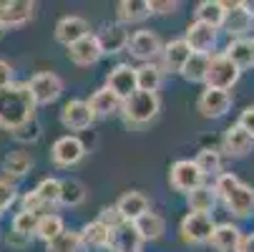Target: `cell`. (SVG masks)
<instances>
[{
  "label": "cell",
  "instance_id": "obj_35",
  "mask_svg": "<svg viewBox=\"0 0 254 252\" xmlns=\"http://www.w3.org/2000/svg\"><path fill=\"white\" fill-rule=\"evenodd\" d=\"M63 230H65L63 220L58 217V214L48 212V214H41V217H38V227H35V237H41V240L48 245V242H51V240H56V237H58Z\"/></svg>",
  "mask_w": 254,
  "mask_h": 252
},
{
  "label": "cell",
  "instance_id": "obj_14",
  "mask_svg": "<svg viewBox=\"0 0 254 252\" xmlns=\"http://www.w3.org/2000/svg\"><path fill=\"white\" fill-rule=\"evenodd\" d=\"M33 13H35V3H30V0H5V3H0V23H3V30L25 25L33 18Z\"/></svg>",
  "mask_w": 254,
  "mask_h": 252
},
{
  "label": "cell",
  "instance_id": "obj_49",
  "mask_svg": "<svg viewBox=\"0 0 254 252\" xmlns=\"http://www.w3.org/2000/svg\"><path fill=\"white\" fill-rule=\"evenodd\" d=\"M0 33H3V23H0Z\"/></svg>",
  "mask_w": 254,
  "mask_h": 252
},
{
  "label": "cell",
  "instance_id": "obj_45",
  "mask_svg": "<svg viewBox=\"0 0 254 252\" xmlns=\"http://www.w3.org/2000/svg\"><path fill=\"white\" fill-rule=\"evenodd\" d=\"M10 84H13V68L8 61L0 58V88H8Z\"/></svg>",
  "mask_w": 254,
  "mask_h": 252
},
{
  "label": "cell",
  "instance_id": "obj_40",
  "mask_svg": "<svg viewBox=\"0 0 254 252\" xmlns=\"http://www.w3.org/2000/svg\"><path fill=\"white\" fill-rule=\"evenodd\" d=\"M41 124H38V119H30V121H25L23 126H18V129H13L10 134H13V139L15 141H20V144H33V141H38L41 139Z\"/></svg>",
  "mask_w": 254,
  "mask_h": 252
},
{
  "label": "cell",
  "instance_id": "obj_6",
  "mask_svg": "<svg viewBox=\"0 0 254 252\" xmlns=\"http://www.w3.org/2000/svg\"><path fill=\"white\" fill-rule=\"evenodd\" d=\"M216 222L211 214H204V212H189L184 220L179 225V232H181V240L187 245H204L209 242L211 232H214Z\"/></svg>",
  "mask_w": 254,
  "mask_h": 252
},
{
  "label": "cell",
  "instance_id": "obj_15",
  "mask_svg": "<svg viewBox=\"0 0 254 252\" xmlns=\"http://www.w3.org/2000/svg\"><path fill=\"white\" fill-rule=\"evenodd\" d=\"M114 207H116V212L121 214V220L128 222V225L136 222L141 214L151 212V202H149V197L143 194V192H124Z\"/></svg>",
  "mask_w": 254,
  "mask_h": 252
},
{
  "label": "cell",
  "instance_id": "obj_16",
  "mask_svg": "<svg viewBox=\"0 0 254 252\" xmlns=\"http://www.w3.org/2000/svg\"><path fill=\"white\" fill-rule=\"evenodd\" d=\"M252 147H254V139H252L239 124L229 126V129L224 131V136H222V154H227V157H232V159L247 157V154L252 152Z\"/></svg>",
  "mask_w": 254,
  "mask_h": 252
},
{
  "label": "cell",
  "instance_id": "obj_10",
  "mask_svg": "<svg viewBox=\"0 0 254 252\" xmlns=\"http://www.w3.org/2000/svg\"><path fill=\"white\" fill-rule=\"evenodd\" d=\"M216 38H219V30L211 28V25H204L199 20L189 23L187 35H184V41L191 48V53H199V56H211V51L216 48Z\"/></svg>",
  "mask_w": 254,
  "mask_h": 252
},
{
  "label": "cell",
  "instance_id": "obj_26",
  "mask_svg": "<svg viewBox=\"0 0 254 252\" xmlns=\"http://www.w3.org/2000/svg\"><path fill=\"white\" fill-rule=\"evenodd\" d=\"M111 252H141V237L128 222L111 230Z\"/></svg>",
  "mask_w": 254,
  "mask_h": 252
},
{
  "label": "cell",
  "instance_id": "obj_8",
  "mask_svg": "<svg viewBox=\"0 0 254 252\" xmlns=\"http://www.w3.org/2000/svg\"><path fill=\"white\" fill-rule=\"evenodd\" d=\"M35 106H46V103H53L61 93H63V81L61 76H56L53 71H41L30 79V84H25Z\"/></svg>",
  "mask_w": 254,
  "mask_h": 252
},
{
  "label": "cell",
  "instance_id": "obj_32",
  "mask_svg": "<svg viewBox=\"0 0 254 252\" xmlns=\"http://www.w3.org/2000/svg\"><path fill=\"white\" fill-rule=\"evenodd\" d=\"M187 202H189V209L191 212H204V214H211L214 204H216V192L211 184H201L196 187L194 192L187 194Z\"/></svg>",
  "mask_w": 254,
  "mask_h": 252
},
{
  "label": "cell",
  "instance_id": "obj_25",
  "mask_svg": "<svg viewBox=\"0 0 254 252\" xmlns=\"http://www.w3.org/2000/svg\"><path fill=\"white\" fill-rule=\"evenodd\" d=\"M224 56H227L239 71L252 68V66H254V41H252V38H234V41H229Z\"/></svg>",
  "mask_w": 254,
  "mask_h": 252
},
{
  "label": "cell",
  "instance_id": "obj_22",
  "mask_svg": "<svg viewBox=\"0 0 254 252\" xmlns=\"http://www.w3.org/2000/svg\"><path fill=\"white\" fill-rule=\"evenodd\" d=\"M242 230L232 222H224V225H216L211 237H209V245L216 250V252H237L239 245H242Z\"/></svg>",
  "mask_w": 254,
  "mask_h": 252
},
{
  "label": "cell",
  "instance_id": "obj_38",
  "mask_svg": "<svg viewBox=\"0 0 254 252\" xmlns=\"http://www.w3.org/2000/svg\"><path fill=\"white\" fill-rule=\"evenodd\" d=\"M33 194L38 197L48 209L56 207V204H58V197H61V179H56V176H46V179H41L38 187L33 189Z\"/></svg>",
  "mask_w": 254,
  "mask_h": 252
},
{
  "label": "cell",
  "instance_id": "obj_29",
  "mask_svg": "<svg viewBox=\"0 0 254 252\" xmlns=\"http://www.w3.org/2000/svg\"><path fill=\"white\" fill-rule=\"evenodd\" d=\"M164 81V71L159 63H141L136 68V86L138 91H149V93H159Z\"/></svg>",
  "mask_w": 254,
  "mask_h": 252
},
{
  "label": "cell",
  "instance_id": "obj_41",
  "mask_svg": "<svg viewBox=\"0 0 254 252\" xmlns=\"http://www.w3.org/2000/svg\"><path fill=\"white\" fill-rule=\"evenodd\" d=\"M15 199H18L15 184L10 182V179H0V217L15 204Z\"/></svg>",
  "mask_w": 254,
  "mask_h": 252
},
{
  "label": "cell",
  "instance_id": "obj_33",
  "mask_svg": "<svg viewBox=\"0 0 254 252\" xmlns=\"http://www.w3.org/2000/svg\"><path fill=\"white\" fill-rule=\"evenodd\" d=\"M194 162H196V167L201 169L204 176H214V179H216V176L222 174V162H224V159H222V152H219V149L204 147V149L196 154Z\"/></svg>",
  "mask_w": 254,
  "mask_h": 252
},
{
  "label": "cell",
  "instance_id": "obj_2",
  "mask_svg": "<svg viewBox=\"0 0 254 252\" xmlns=\"http://www.w3.org/2000/svg\"><path fill=\"white\" fill-rule=\"evenodd\" d=\"M211 187L216 192V199H222L224 207L234 214L237 220H247V217L254 214V189L249 184H244L239 176H234L229 171H222L214 179Z\"/></svg>",
  "mask_w": 254,
  "mask_h": 252
},
{
  "label": "cell",
  "instance_id": "obj_21",
  "mask_svg": "<svg viewBox=\"0 0 254 252\" xmlns=\"http://www.w3.org/2000/svg\"><path fill=\"white\" fill-rule=\"evenodd\" d=\"M101 56L103 53H101L98 38L93 33H88L86 38L76 41L73 46H68V58H70V63H76V66H93Z\"/></svg>",
  "mask_w": 254,
  "mask_h": 252
},
{
  "label": "cell",
  "instance_id": "obj_48",
  "mask_svg": "<svg viewBox=\"0 0 254 252\" xmlns=\"http://www.w3.org/2000/svg\"><path fill=\"white\" fill-rule=\"evenodd\" d=\"M242 8L247 10V15L254 20V0H244V3H242Z\"/></svg>",
  "mask_w": 254,
  "mask_h": 252
},
{
  "label": "cell",
  "instance_id": "obj_42",
  "mask_svg": "<svg viewBox=\"0 0 254 252\" xmlns=\"http://www.w3.org/2000/svg\"><path fill=\"white\" fill-rule=\"evenodd\" d=\"M149 10L154 15H169L179 10V3L176 0H149Z\"/></svg>",
  "mask_w": 254,
  "mask_h": 252
},
{
  "label": "cell",
  "instance_id": "obj_30",
  "mask_svg": "<svg viewBox=\"0 0 254 252\" xmlns=\"http://www.w3.org/2000/svg\"><path fill=\"white\" fill-rule=\"evenodd\" d=\"M194 13H196V20L199 23L211 25V28L219 30L222 23H224V15H227V5L222 3V0H201Z\"/></svg>",
  "mask_w": 254,
  "mask_h": 252
},
{
  "label": "cell",
  "instance_id": "obj_5",
  "mask_svg": "<svg viewBox=\"0 0 254 252\" xmlns=\"http://www.w3.org/2000/svg\"><path fill=\"white\" fill-rule=\"evenodd\" d=\"M204 179H206V176L201 174V169L196 167L194 159H179V162H174L171 169H169V184H171L176 192H181V194H189V192H194L196 187H201Z\"/></svg>",
  "mask_w": 254,
  "mask_h": 252
},
{
  "label": "cell",
  "instance_id": "obj_37",
  "mask_svg": "<svg viewBox=\"0 0 254 252\" xmlns=\"http://www.w3.org/2000/svg\"><path fill=\"white\" fill-rule=\"evenodd\" d=\"M81 250H83L81 235L73 230H63L56 240H51L46 245V252H81Z\"/></svg>",
  "mask_w": 254,
  "mask_h": 252
},
{
  "label": "cell",
  "instance_id": "obj_19",
  "mask_svg": "<svg viewBox=\"0 0 254 252\" xmlns=\"http://www.w3.org/2000/svg\"><path fill=\"white\" fill-rule=\"evenodd\" d=\"M227 5V15H224V23L222 28L234 38H247V33L252 30L254 20L247 15V10L242 8V3H224Z\"/></svg>",
  "mask_w": 254,
  "mask_h": 252
},
{
  "label": "cell",
  "instance_id": "obj_11",
  "mask_svg": "<svg viewBox=\"0 0 254 252\" xmlns=\"http://www.w3.org/2000/svg\"><path fill=\"white\" fill-rule=\"evenodd\" d=\"M232 93L229 91H216V88H204L199 101H196V109L201 111V116L206 119H222L227 116V111L232 109Z\"/></svg>",
  "mask_w": 254,
  "mask_h": 252
},
{
  "label": "cell",
  "instance_id": "obj_23",
  "mask_svg": "<svg viewBox=\"0 0 254 252\" xmlns=\"http://www.w3.org/2000/svg\"><path fill=\"white\" fill-rule=\"evenodd\" d=\"M78 235H81V245H83V250H96V252H101V250H111V227H106L101 220L88 222Z\"/></svg>",
  "mask_w": 254,
  "mask_h": 252
},
{
  "label": "cell",
  "instance_id": "obj_1",
  "mask_svg": "<svg viewBox=\"0 0 254 252\" xmlns=\"http://www.w3.org/2000/svg\"><path fill=\"white\" fill-rule=\"evenodd\" d=\"M35 119V101L25 84H10L0 88V126L13 131L25 121Z\"/></svg>",
  "mask_w": 254,
  "mask_h": 252
},
{
  "label": "cell",
  "instance_id": "obj_43",
  "mask_svg": "<svg viewBox=\"0 0 254 252\" xmlns=\"http://www.w3.org/2000/svg\"><path fill=\"white\" fill-rule=\"evenodd\" d=\"M98 220H101L106 227H111V230H114V227H119V225L124 222V220H121V214L116 212V207H106V209L98 214Z\"/></svg>",
  "mask_w": 254,
  "mask_h": 252
},
{
  "label": "cell",
  "instance_id": "obj_28",
  "mask_svg": "<svg viewBox=\"0 0 254 252\" xmlns=\"http://www.w3.org/2000/svg\"><path fill=\"white\" fill-rule=\"evenodd\" d=\"M116 15L121 25H131V23H141L151 15L149 10V0H121L116 5Z\"/></svg>",
  "mask_w": 254,
  "mask_h": 252
},
{
  "label": "cell",
  "instance_id": "obj_47",
  "mask_svg": "<svg viewBox=\"0 0 254 252\" xmlns=\"http://www.w3.org/2000/svg\"><path fill=\"white\" fill-rule=\"evenodd\" d=\"M237 252H254V235H244Z\"/></svg>",
  "mask_w": 254,
  "mask_h": 252
},
{
  "label": "cell",
  "instance_id": "obj_39",
  "mask_svg": "<svg viewBox=\"0 0 254 252\" xmlns=\"http://www.w3.org/2000/svg\"><path fill=\"white\" fill-rule=\"evenodd\" d=\"M35 227H38V214H33V212H25L20 209L15 217H13V232L20 235V237H33L35 235Z\"/></svg>",
  "mask_w": 254,
  "mask_h": 252
},
{
  "label": "cell",
  "instance_id": "obj_12",
  "mask_svg": "<svg viewBox=\"0 0 254 252\" xmlns=\"http://www.w3.org/2000/svg\"><path fill=\"white\" fill-rule=\"evenodd\" d=\"M128 53L143 63H154V58L161 53V38L154 30H136L128 38Z\"/></svg>",
  "mask_w": 254,
  "mask_h": 252
},
{
  "label": "cell",
  "instance_id": "obj_44",
  "mask_svg": "<svg viewBox=\"0 0 254 252\" xmlns=\"http://www.w3.org/2000/svg\"><path fill=\"white\" fill-rule=\"evenodd\" d=\"M252 139H254V106H247V109L242 111V116H239V121H237Z\"/></svg>",
  "mask_w": 254,
  "mask_h": 252
},
{
  "label": "cell",
  "instance_id": "obj_18",
  "mask_svg": "<svg viewBox=\"0 0 254 252\" xmlns=\"http://www.w3.org/2000/svg\"><path fill=\"white\" fill-rule=\"evenodd\" d=\"M88 33H91V28H88V23L81 15H65V18H61L56 23V41L63 43L65 48L73 46L81 38H86Z\"/></svg>",
  "mask_w": 254,
  "mask_h": 252
},
{
  "label": "cell",
  "instance_id": "obj_31",
  "mask_svg": "<svg viewBox=\"0 0 254 252\" xmlns=\"http://www.w3.org/2000/svg\"><path fill=\"white\" fill-rule=\"evenodd\" d=\"M86 202V187L78 179L68 176V179H61V197H58V204L63 207H78Z\"/></svg>",
  "mask_w": 254,
  "mask_h": 252
},
{
  "label": "cell",
  "instance_id": "obj_20",
  "mask_svg": "<svg viewBox=\"0 0 254 252\" xmlns=\"http://www.w3.org/2000/svg\"><path fill=\"white\" fill-rule=\"evenodd\" d=\"M98 38V46H101V53H121L124 48H128V30L126 25L121 23H114V25H103L101 33L96 35Z\"/></svg>",
  "mask_w": 254,
  "mask_h": 252
},
{
  "label": "cell",
  "instance_id": "obj_27",
  "mask_svg": "<svg viewBox=\"0 0 254 252\" xmlns=\"http://www.w3.org/2000/svg\"><path fill=\"white\" fill-rule=\"evenodd\" d=\"M88 106H91L93 116H111V114H119V111H121L124 101H121L114 91H108V88L103 86V88H98V91L88 98Z\"/></svg>",
  "mask_w": 254,
  "mask_h": 252
},
{
  "label": "cell",
  "instance_id": "obj_36",
  "mask_svg": "<svg viewBox=\"0 0 254 252\" xmlns=\"http://www.w3.org/2000/svg\"><path fill=\"white\" fill-rule=\"evenodd\" d=\"M206 68H209V56H199V53H191L187 66L181 68V76H184L189 84H204L206 79Z\"/></svg>",
  "mask_w": 254,
  "mask_h": 252
},
{
  "label": "cell",
  "instance_id": "obj_17",
  "mask_svg": "<svg viewBox=\"0 0 254 252\" xmlns=\"http://www.w3.org/2000/svg\"><path fill=\"white\" fill-rule=\"evenodd\" d=\"M161 71H169V74H181V68L187 66L189 56H191V48L187 46L184 38H176V41H169L166 46H161Z\"/></svg>",
  "mask_w": 254,
  "mask_h": 252
},
{
  "label": "cell",
  "instance_id": "obj_34",
  "mask_svg": "<svg viewBox=\"0 0 254 252\" xmlns=\"http://www.w3.org/2000/svg\"><path fill=\"white\" fill-rule=\"evenodd\" d=\"M33 169V157L28 152H10L5 159H3V171L13 179H20L25 176L28 171Z\"/></svg>",
  "mask_w": 254,
  "mask_h": 252
},
{
  "label": "cell",
  "instance_id": "obj_24",
  "mask_svg": "<svg viewBox=\"0 0 254 252\" xmlns=\"http://www.w3.org/2000/svg\"><path fill=\"white\" fill-rule=\"evenodd\" d=\"M131 227L136 230L141 242H149V240L154 242V240H159L166 232V220L161 217V214H156V212H146V214H141L136 222H131Z\"/></svg>",
  "mask_w": 254,
  "mask_h": 252
},
{
  "label": "cell",
  "instance_id": "obj_46",
  "mask_svg": "<svg viewBox=\"0 0 254 252\" xmlns=\"http://www.w3.org/2000/svg\"><path fill=\"white\" fill-rule=\"evenodd\" d=\"M28 242H30L28 237H20V235H15V232L8 235V245H10V247H25Z\"/></svg>",
  "mask_w": 254,
  "mask_h": 252
},
{
  "label": "cell",
  "instance_id": "obj_4",
  "mask_svg": "<svg viewBox=\"0 0 254 252\" xmlns=\"http://www.w3.org/2000/svg\"><path fill=\"white\" fill-rule=\"evenodd\" d=\"M242 76V71L224 56V53H211L209 56V68H206V88H216V91H232L237 86Z\"/></svg>",
  "mask_w": 254,
  "mask_h": 252
},
{
  "label": "cell",
  "instance_id": "obj_9",
  "mask_svg": "<svg viewBox=\"0 0 254 252\" xmlns=\"http://www.w3.org/2000/svg\"><path fill=\"white\" fill-rule=\"evenodd\" d=\"M106 88L114 91L121 101L131 98L138 91V86H136V68L128 66V63L114 66L111 71H108V76H106Z\"/></svg>",
  "mask_w": 254,
  "mask_h": 252
},
{
  "label": "cell",
  "instance_id": "obj_7",
  "mask_svg": "<svg viewBox=\"0 0 254 252\" xmlns=\"http://www.w3.org/2000/svg\"><path fill=\"white\" fill-rule=\"evenodd\" d=\"M86 157V144L76 136V134H65L61 139L53 141V149H51V162L61 169H70L76 167L81 159Z\"/></svg>",
  "mask_w": 254,
  "mask_h": 252
},
{
  "label": "cell",
  "instance_id": "obj_3",
  "mask_svg": "<svg viewBox=\"0 0 254 252\" xmlns=\"http://www.w3.org/2000/svg\"><path fill=\"white\" fill-rule=\"evenodd\" d=\"M159 111H161V98H159V93H149V91H136L121 106L124 121L131 129L146 126L149 121H154L159 116Z\"/></svg>",
  "mask_w": 254,
  "mask_h": 252
},
{
  "label": "cell",
  "instance_id": "obj_13",
  "mask_svg": "<svg viewBox=\"0 0 254 252\" xmlns=\"http://www.w3.org/2000/svg\"><path fill=\"white\" fill-rule=\"evenodd\" d=\"M93 111H91V106L88 101H81V98H73V101H68L63 106V111H61V121L68 131H86L91 124H93Z\"/></svg>",
  "mask_w": 254,
  "mask_h": 252
}]
</instances>
